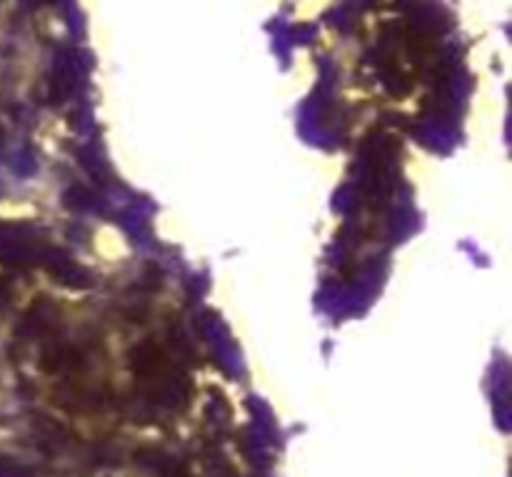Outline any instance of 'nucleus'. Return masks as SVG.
I'll use <instances>...</instances> for the list:
<instances>
[]
</instances>
